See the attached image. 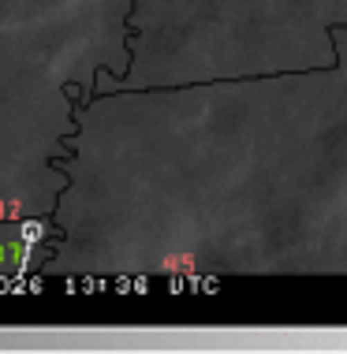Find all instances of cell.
<instances>
[{
  "mask_svg": "<svg viewBox=\"0 0 347 354\" xmlns=\"http://www.w3.org/2000/svg\"><path fill=\"white\" fill-rule=\"evenodd\" d=\"M42 235H45V227H42V224H23V243H26V250H30V246H34Z\"/></svg>",
  "mask_w": 347,
  "mask_h": 354,
  "instance_id": "6da1fadb",
  "label": "cell"
}]
</instances>
